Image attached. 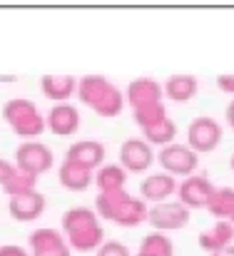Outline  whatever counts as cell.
Returning <instances> with one entry per match:
<instances>
[{
  "mask_svg": "<svg viewBox=\"0 0 234 256\" xmlns=\"http://www.w3.org/2000/svg\"><path fill=\"white\" fill-rule=\"evenodd\" d=\"M167 117H169V114H167L164 102H157V104H147V107L132 110V120H135V124H137L140 130H150V127H155L157 122H162V120H167Z\"/></svg>",
  "mask_w": 234,
  "mask_h": 256,
  "instance_id": "cell-25",
  "label": "cell"
},
{
  "mask_svg": "<svg viewBox=\"0 0 234 256\" xmlns=\"http://www.w3.org/2000/svg\"><path fill=\"white\" fill-rule=\"evenodd\" d=\"M45 206H48V199L43 192L33 189V192H25V194H15V196H8V214L20 222V224H30V222H38L43 214H45Z\"/></svg>",
  "mask_w": 234,
  "mask_h": 256,
  "instance_id": "cell-13",
  "label": "cell"
},
{
  "mask_svg": "<svg viewBox=\"0 0 234 256\" xmlns=\"http://www.w3.org/2000/svg\"><path fill=\"white\" fill-rule=\"evenodd\" d=\"M60 232L73 252H97L107 242L102 222L92 206H70L60 219Z\"/></svg>",
  "mask_w": 234,
  "mask_h": 256,
  "instance_id": "cell-1",
  "label": "cell"
},
{
  "mask_svg": "<svg viewBox=\"0 0 234 256\" xmlns=\"http://www.w3.org/2000/svg\"><path fill=\"white\" fill-rule=\"evenodd\" d=\"M209 256H234V244L227 246V249H222V252H217V254H209Z\"/></svg>",
  "mask_w": 234,
  "mask_h": 256,
  "instance_id": "cell-32",
  "label": "cell"
},
{
  "mask_svg": "<svg viewBox=\"0 0 234 256\" xmlns=\"http://www.w3.org/2000/svg\"><path fill=\"white\" fill-rule=\"evenodd\" d=\"M75 97L100 117H117V114H122V110L127 104L125 92L115 82H110L105 75L78 78V94Z\"/></svg>",
  "mask_w": 234,
  "mask_h": 256,
  "instance_id": "cell-2",
  "label": "cell"
},
{
  "mask_svg": "<svg viewBox=\"0 0 234 256\" xmlns=\"http://www.w3.org/2000/svg\"><path fill=\"white\" fill-rule=\"evenodd\" d=\"M125 100H127L130 110L157 104V102H164V87L155 78H135L125 87Z\"/></svg>",
  "mask_w": 234,
  "mask_h": 256,
  "instance_id": "cell-15",
  "label": "cell"
},
{
  "mask_svg": "<svg viewBox=\"0 0 234 256\" xmlns=\"http://www.w3.org/2000/svg\"><path fill=\"white\" fill-rule=\"evenodd\" d=\"M137 254L142 256H174V242L169 239V234L162 232H152L140 242Z\"/></svg>",
  "mask_w": 234,
  "mask_h": 256,
  "instance_id": "cell-23",
  "label": "cell"
},
{
  "mask_svg": "<svg viewBox=\"0 0 234 256\" xmlns=\"http://www.w3.org/2000/svg\"><path fill=\"white\" fill-rule=\"evenodd\" d=\"M0 256H30V252L25 246H18V244H3Z\"/></svg>",
  "mask_w": 234,
  "mask_h": 256,
  "instance_id": "cell-29",
  "label": "cell"
},
{
  "mask_svg": "<svg viewBox=\"0 0 234 256\" xmlns=\"http://www.w3.org/2000/svg\"><path fill=\"white\" fill-rule=\"evenodd\" d=\"M15 174V164L13 162H8L5 157H0V186H5L8 184V179Z\"/></svg>",
  "mask_w": 234,
  "mask_h": 256,
  "instance_id": "cell-28",
  "label": "cell"
},
{
  "mask_svg": "<svg viewBox=\"0 0 234 256\" xmlns=\"http://www.w3.org/2000/svg\"><path fill=\"white\" fill-rule=\"evenodd\" d=\"M224 120H227V124L234 130V100H229L227 107H224Z\"/></svg>",
  "mask_w": 234,
  "mask_h": 256,
  "instance_id": "cell-31",
  "label": "cell"
},
{
  "mask_svg": "<svg viewBox=\"0 0 234 256\" xmlns=\"http://www.w3.org/2000/svg\"><path fill=\"white\" fill-rule=\"evenodd\" d=\"M214 184L209 182V176L204 174H192V176H184L179 179V186H177V202H182L189 212L192 209H204L209 206L212 196H214Z\"/></svg>",
  "mask_w": 234,
  "mask_h": 256,
  "instance_id": "cell-9",
  "label": "cell"
},
{
  "mask_svg": "<svg viewBox=\"0 0 234 256\" xmlns=\"http://www.w3.org/2000/svg\"><path fill=\"white\" fill-rule=\"evenodd\" d=\"M105 157H107V150H105L102 142H97V140H78V142H73L65 150L63 160H68L73 164H80V167H85L90 172H97L105 164Z\"/></svg>",
  "mask_w": 234,
  "mask_h": 256,
  "instance_id": "cell-14",
  "label": "cell"
},
{
  "mask_svg": "<svg viewBox=\"0 0 234 256\" xmlns=\"http://www.w3.org/2000/svg\"><path fill=\"white\" fill-rule=\"evenodd\" d=\"M224 130L222 124L209 117V114H199L187 124V144L197 152V154H209L222 144Z\"/></svg>",
  "mask_w": 234,
  "mask_h": 256,
  "instance_id": "cell-6",
  "label": "cell"
},
{
  "mask_svg": "<svg viewBox=\"0 0 234 256\" xmlns=\"http://www.w3.org/2000/svg\"><path fill=\"white\" fill-rule=\"evenodd\" d=\"M217 87L224 94H232V100H234V75H219L217 78Z\"/></svg>",
  "mask_w": 234,
  "mask_h": 256,
  "instance_id": "cell-30",
  "label": "cell"
},
{
  "mask_svg": "<svg viewBox=\"0 0 234 256\" xmlns=\"http://www.w3.org/2000/svg\"><path fill=\"white\" fill-rule=\"evenodd\" d=\"M207 214H212L214 222L234 224V186H217L214 189V196L207 206Z\"/></svg>",
  "mask_w": 234,
  "mask_h": 256,
  "instance_id": "cell-22",
  "label": "cell"
},
{
  "mask_svg": "<svg viewBox=\"0 0 234 256\" xmlns=\"http://www.w3.org/2000/svg\"><path fill=\"white\" fill-rule=\"evenodd\" d=\"M229 167H232V172H234V152H232V160H229Z\"/></svg>",
  "mask_w": 234,
  "mask_h": 256,
  "instance_id": "cell-33",
  "label": "cell"
},
{
  "mask_svg": "<svg viewBox=\"0 0 234 256\" xmlns=\"http://www.w3.org/2000/svg\"><path fill=\"white\" fill-rule=\"evenodd\" d=\"M95 186H97V194L122 192V189H127V172L120 162H105L95 172Z\"/></svg>",
  "mask_w": 234,
  "mask_h": 256,
  "instance_id": "cell-20",
  "label": "cell"
},
{
  "mask_svg": "<svg viewBox=\"0 0 234 256\" xmlns=\"http://www.w3.org/2000/svg\"><path fill=\"white\" fill-rule=\"evenodd\" d=\"M162 87H164V100L184 104V102H189V100L197 97V92H199V80H197L194 75L179 72V75H169V78L162 82Z\"/></svg>",
  "mask_w": 234,
  "mask_h": 256,
  "instance_id": "cell-18",
  "label": "cell"
},
{
  "mask_svg": "<svg viewBox=\"0 0 234 256\" xmlns=\"http://www.w3.org/2000/svg\"><path fill=\"white\" fill-rule=\"evenodd\" d=\"M95 256H135L130 252V246L127 244H122V242H117V239H110V242H105Z\"/></svg>",
  "mask_w": 234,
  "mask_h": 256,
  "instance_id": "cell-27",
  "label": "cell"
},
{
  "mask_svg": "<svg viewBox=\"0 0 234 256\" xmlns=\"http://www.w3.org/2000/svg\"><path fill=\"white\" fill-rule=\"evenodd\" d=\"M58 182L68 189V192H85L92 182H95V172L85 170L80 164H73L68 160L60 162L58 167Z\"/></svg>",
  "mask_w": 234,
  "mask_h": 256,
  "instance_id": "cell-21",
  "label": "cell"
},
{
  "mask_svg": "<svg viewBox=\"0 0 234 256\" xmlns=\"http://www.w3.org/2000/svg\"><path fill=\"white\" fill-rule=\"evenodd\" d=\"M155 162V147L142 137H130L120 144V164L127 174H145Z\"/></svg>",
  "mask_w": 234,
  "mask_h": 256,
  "instance_id": "cell-11",
  "label": "cell"
},
{
  "mask_svg": "<svg viewBox=\"0 0 234 256\" xmlns=\"http://www.w3.org/2000/svg\"><path fill=\"white\" fill-rule=\"evenodd\" d=\"M177 186H179V179L167 174V172H157V174H147L142 182H140V199L147 204V206H155L162 202H169L177 196Z\"/></svg>",
  "mask_w": 234,
  "mask_h": 256,
  "instance_id": "cell-12",
  "label": "cell"
},
{
  "mask_svg": "<svg viewBox=\"0 0 234 256\" xmlns=\"http://www.w3.org/2000/svg\"><path fill=\"white\" fill-rule=\"evenodd\" d=\"M45 124L58 137H73L80 130V110L75 104H70V102L53 104L50 112L45 114Z\"/></svg>",
  "mask_w": 234,
  "mask_h": 256,
  "instance_id": "cell-16",
  "label": "cell"
},
{
  "mask_svg": "<svg viewBox=\"0 0 234 256\" xmlns=\"http://www.w3.org/2000/svg\"><path fill=\"white\" fill-rule=\"evenodd\" d=\"M234 244V224L229 222H214L212 226H207L202 234H199V246L207 252V254H217L227 246Z\"/></svg>",
  "mask_w": 234,
  "mask_h": 256,
  "instance_id": "cell-19",
  "label": "cell"
},
{
  "mask_svg": "<svg viewBox=\"0 0 234 256\" xmlns=\"http://www.w3.org/2000/svg\"><path fill=\"white\" fill-rule=\"evenodd\" d=\"M157 162H159L162 172H167L177 179H184V176H192L197 172L199 154L187 142H172L157 152Z\"/></svg>",
  "mask_w": 234,
  "mask_h": 256,
  "instance_id": "cell-5",
  "label": "cell"
},
{
  "mask_svg": "<svg viewBox=\"0 0 234 256\" xmlns=\"http://www.w3.org/2000/svg\"><path fill=\"white\" fill-rule=\"evenodd\" d=\"M135 256H142V254H135Z\"/></svg>",
  "mask_w": 234,
  "mask_h": 256,
  "instance_id": "cell-34",
  "label": "cell"
},
{
  "mask_svg": "<svg viewBox=\"0 0 234 256\" xmlns=\"http://www.w3.org/2000/svg\"><path fill=\"white\" fill-rule=\"evenodd\" d=\"M55 164V157H53V150L40 142V140H33V142H20L18 150H15V170L25 172V174H33L40 179V174L53 170Z\"/></svg>",
  "mask_w": 234,
  "mask_h": 256,
  "instance_id": "cell-7",
  "label": "cell"
},
{
  "mask_svg": "<svg viewBox=\"0 0 234 256\" xmlns=\"http://www.w3.org/2000/svg\"><path fill=\"white\" fill-rule=\"evenodd\" d=\"M189 219H192V212L177 199H169V202L150 206V214H147V224L155 232H162V234L184 229L189 224Z\"/></svg>",
  "mask_w": 234,
  "mask_h": 256,
  "instance_id": "cell-8",
  "label": "cell"
},
{
  "mask_svg": "<svg viewBox=\"0 0 234 256\" xmlns=\"http://www.w3.org/2000/svg\"><path fill=\"white\" fill-rule=\"evenodd\" d=\"M40 90L48 100H53L55 104H63L78 94V78H73V75H43Z\"/></svg>",
  "mask_w": 234,
  "mask_h": 256,
  "instance_id": "cell-17",
  "label": "cell"
},
{
  "mask_svg": "<svg viewBox=\"0 0 234 256\" xmlns=\"http://www.w3.org/2000/svg\"><path fill=\"white\" fill-rule=\"evenodd\" d=\"M33 189H38V176H33V174H25V172L15 170V174L8 179V184L3 186V192L8 194V196H15V194H25V192H33Z\"/></svg>",
  "mask_w": 234,
  "mask_h": 256,
  "instance_id": "cell-26",
  "label": "cell"
},
{
  "mask_svg": "<svg viewBox=\"0 0 234 256\" xmlns=\"http://www.w3.org/2000/svg\"><path fill=\"white\" fill-rule=\"evenodd\" d=\"M28 252L30 256H73V249L60 229L40 226L28 234Z\"/></svg>",
  "mask_w": 234,
  "mask_h": 256,
  "instance_id": "cell-10",
  "label": "cell"
},
{
  "mask_svg": "<svg viewBox=\"0 0 234 256\" xmlns=\"http://www.w3.org/2000/svg\"><path fill=\"white\" fill-rule=\"evenodd\" d=\"M3 120L13 130V134L20 137L23 142H33L48 130L45 114L28 97H10L3 104Z\"/></svg>",
  "mask_w": 234,
  "mask_h": 256,
  "instance_id": "cell-4",
  "label": "cell"
},
{
  "mask_svg": "<svg viewBox=\"0 0 234 256\" xmlns=\"http://www.w3.org/2000/svg\"><path fill=\"white\" fill-rule=\"evenodd\" d=\"M142 140L145 142H150L152 147H167V144H172V142H177V124L167 117V120H162V122H157L155 127H150V130H142Z\"/></svg>",
  "mask_w": 234,
  "mask_h": 256,
  "instance_id": "cell-24",
  "label": "cell"
},
{
  "mask_svg": "<svg viewBox=\"0 0 234 256\" xmlns=\"http://www.w3.org/2000/svg\"><path fill=\"white\" fill-rule=\"evenodd\" d=\"M95 212L105 222H112L117 226L132 229V226H140V224L147 222L150 206L140 196H132L127 189H122V192L97 194L95 196Z\"/></svg>",
  "mask_w": 234,
  "mask_h": 256,
  "instance_id": "cell-3",
  "label": "cell"
}]
</instances>
